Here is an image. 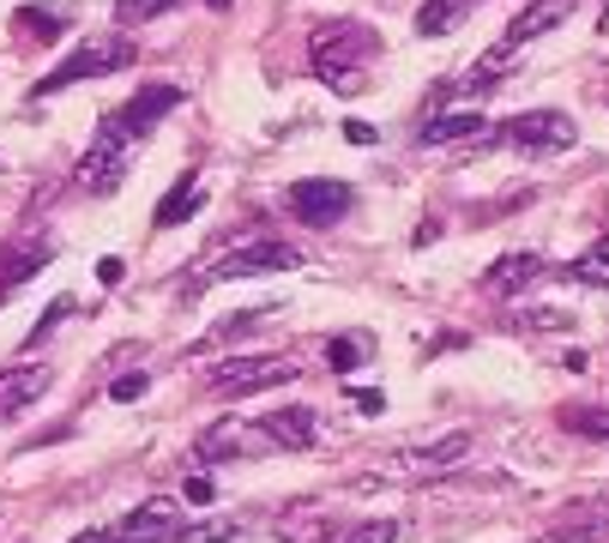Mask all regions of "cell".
Here are the masks:
<instances>
[{
    "label": "cell",
    "instance_id": "1",
    "mask_svg": "<svg viewBox=\"0 0 609 543\" xmlns=\"http://www.w3.org/2000/svg\"><path fill=\"white\" fill-rule=\"evenodd\" d=\"M374 49H381V36H374L368 24L344 19V24H320L314 43H308V55H314L320 85H332V91H344V97H356V91L368 85V79H362V61H374Z\"/></svg>",
    "mask_w": 609,
    "mask_h": 543
},
{
    "label": "cell",
    "instance_id": "2",
    "mask_svg": "<svg viewBox=\"0 0 609 543\" xmlns=\"http://www.w3.org/2000/svg\"><path fill=\"white\" fill-rule=\"evenodd\" d=\"M127 170H133V134L109 115V121L97 127V139H90V151L79 158V170H73V188L79 193H115L127 181Z\"/></svg>",
    "mask_w": 609,
    "mask_h": 543
},
{
    "label": "cell",
    "instance_id": "3",
    "mask_svg": "<svg viewBox=\"0 0 609 543\" xmlns=\"http://www.w3.org/2000/svg\"><path fill=\"white\" fill-rule=\"evenodd\" d=\"M127 61H133V43H127V36H85V43L73 49L61 67H49V79L31 85V97H55V91H67V85L103 79V73L127 67Z\"/></svg>",
    "mask_w": 609,
    "mask_h": 543
},
{
    "label": "cell",
    "instance_id": "4",
    "mask_svg": "<svg viewBox=\"0 0 609 543\" xmlns=\"http://www.w3.org/2000/svg\"><path fill=\"white\" fill-rule=\"evenodd\" d=\"M296 356H278V351H266V356H229V362H217L212 374H205V386H212L217 398H248V393H266V386H290L296 381Z\"/></svg>",
    "mask_w": 609,
    "mask_h": 543
},
{
    "label": "cell",
    "instance_id": "5",
    "mask_svg": "<svg viewBox=\"0 0 609 543\" xmlns=\"http://www.w3.org/2000/svg\"><path fill=\"white\" fill-rule=\"evenodd\" d=\"M350 205H356V188H350V181H332V175L290 181V212H296V224H308V230H332Z\"/></svg>",
    "mask_w": 609,
    "mask_h": 543
},
{
    "label": "cell",
    "instance_id": "6",
    "mask_svg": "<svg viewBox=\"0 0 609 543\" xmlns=\"http://www.w3.org/2000/svg\"><path fill=\"white\" fill-rule=\"evenodd\" d=\"M495 139L501 146H520V151H567L579 139V127H574V115H562V109H525V115H513V121H501Z\"/></svg>",
    "mask_w": 609,
    "mask_h": 543
},
{
    "label": "cell",
    "instance_id": "7",
    "mask_svg": "<svg viewBox=\"0 0 609 543\" xmlns=\"http://www.w3.org/2000/svg\"><path fill=\"white\" fill-rule=\"evenodd\" d=\"M296 266H302V254H296L290 242H278V236H260V242H248V248L224 254L212 278H266V272H296Z\"/></svg>",
    "mask_w": 609,
    "mask_h": 543
},
{
    "label": "cell",
    "instance_id": "8",
    "mask_svg": "<svg viewBox=\"0 0 609 543\" xmlns=\"http://www.w3.org/2000/svg\"><path fill=\"white\" fill-rule=\"evenodd\" d=\"M574 7H579V0H531V7L520 12V19L507 24V36L495 43V55H489V61H501V67H507V55H520L525 43H537L543 31H555V24H562Z\"/></svg>",
    "mask_w": 609,
    "mask_h": 543
},
{
    "label": "cell",
    "instance_id": "9",
    "mask_svg": "<svg viewBox=\"0 0 609 543\" xmlns=\"http://www.w3.org/2000/svg\"><path fill=\"white\" fill-rule=\"evenodd\" d=\"M181 532V513H175V501H139L133 513H127L121 525H115V543H170Z\"/></svg>",
    "mask_w": 609,
    "mask_h": 543
},
{
    "label": "cell",
    "instance_id": "10",
    "mask_svg": "<svg viewBox=\"0 0 609 543\" xmlns=\"http://www.w3.org/2000/svg\"><path fill=\"white\" fill-rule=\"evenodd\" d=\"M170 109H181V85H146V91H133V97H127L121 109H115V121H121L133 139H146Z\"/></svg>",
    "mask_w": 609,
    "mask_h": 543
},
{
    "label": "cell",
    "instance_id": "11",
    "mask_svg": "<svg viewBox=\"0 0 609 543\" xmlns=\"http://www.w3.org/2000/svg\"><path fill=\"white\" fill-rule=\"evenodd\" d=\"M549 278V266H543V254H501L495 266L483 272V290L489 296H525V290H537V284Z\"/></svg>",
    "mask_w": 609,
    "mask_h": 543
},
{
    "label": "cell",
    "instance_id": "12",
    "mask_svg": "<svg viewBox=\"0 0 609 543\" xmlns=\"http://www.w3.org/2000/svg\"><path fill=\"white\" fill-rule=\"evenodd\" d=\"M49 260H55V242H49V236L7 242V248H0V296H7V290H19V284H31Z\"/></svg>",
    "mask_w": 609,
    "mask_h": 543
},
{
    "label": "cell",
    "instance_id": "13",
    "mask_svg": "<svg viewBox=\"0 0 609 543\" xmlns=\"http://www.w3.org/2000/svg\"><path fill=\"white\" fill-rule=\"evenodd\" d=\"M49 381H55V369H49V362H12V369H0V417L36 405V398L49 393Z\"/></svg>",
    "mask_w": 609,
    "mask_h": 543
},
{
    "label": "cell",
    "instance_id": "14",
    "mask_svg": "<svg viewBox=\"0 0 609 543\" xmlns=\"http://www.w3.org/2000/svg\"><path fill=\"white\" fill-rule=\"evenodd\" d=\"M260 429H266V441L271 447H314L320 441V411H308V405H278V411H266L260 417Z\"/></svg>",
    "mask_w": 609,
    "mask_h": 543
},
{
    "label": "cell",
    "instance_id": "15",
    "mask_svg": "<svg viewBox=\"0 0 609 543\" xmlns=\"http://www.w3.org/2000/svg\"><path fill=\"white\" fill-rule=\"evenodd\" d=\"M477 134H489V121L483 115H429V121L417 127V146H471Z\"/></svg>",
    "mask_w": 609,
    "mask_h": 543
},
{
    "label": "cell",
    "instance_id": "16",
    "mask_svg": "<svg viewBox=\"0 0 609 543\" xmlns=\"http://www.w3.org/2000/svg\"><path fill=\"white\" fill-rule=\"evenodd\" d=\"M200 205H205V188H200V181H193V175H175V188H170V193H163V200H158V212H151V224H158V230H175V224H188V217L200 212Z\"/></svg>",
    "mask_w": 609,
    "mask_h": 543
},
{
    "label": "cell",
    "instance_id": "17",
    "mask_svg": "<svg viewBox=\"0 0 609 543\" xmlns=\"http://www.w3.org/2000/svg\"><path fill=\"white\" fill-rule=\"evenodd\" d=\"M464 453H471V435H440V441H429V447H410L405 465L410 471H452Z\"/></svg>",
    "mask_w": 609,
    "mask_h": 543
},
{
    "label": "cell",
    "instance_id": "18",
    "mask_svg": "<svg viewBox=\"0 0 609 543\" xmlns=\"http://www.w3.org/2000/svg\"><path fill=\"white\" fill-rule=\"evenodd\" d=\"M567 284H591V290H609V236L603 242H591L579 260H567V272H562Z\"/></svg>",
    "mask_w": 609,
    "mask_h": 543
},
{
    "label": "cell",
    "instance_id": "19",
    "mask_svg": "<svg viewBox=\"0 0 609 543\" xmlns=\"http://www.w3.org/2000/svg\"><path fill=\"white\" fill-rule=\"evenodd\" d=\"M332 532H339V520H332V513H290V520L278 525V543H327Z\"/></svg>",
    "mask_w": 609,
    "mask_h": 543
},
{
    "label": "cell",
    "instance_id": "20",
    "mask_svg": "<svg viewBox=\"0 0 609 543\" xmlns=\"http://www.w3.org/2000/svg\"><path fill=\"white\" fill-rule=\"evenodd\" d=\"M236 532H242L236 513H205V520H188V525H181L170 543H229Z\"/></svg>",
    "mask_w": 609,
    "mask_h": 543
},
{
    "label": "cell",
    "instance_id": "21",
    "mask_svg": "<svg viewBox=\"0 0 609 543\" xmlns=\"http://www.w3.org/2000/svg\"><path fill=\"white\" fill-rule=\"evenodd\" d=\"M464 12H471V0H423V7H417V31L423 36H447Z\"/></svg>",
    "mask_w": 609,
    "mask_h": 543
},
{
    "label": "cell",
    "instance_id": "22",
    "mask_svg": "<svg viewBox=\"0 0 609 543\" xmlns=\"http://www.w3.org/2000/svg\"><path fill=\"white\" fill-rule=\"evenodd\" d=\"M562 429L591 435V441H609V405H567L562 411Z\"/></svg>",
    "mask_w": 609,
    "mask_h": 543
},
{
    "label": "cell",
    "instance_id": "23",
    "mask_svg": "<svg viewBox=\"0 0 609 543\" xmlns=\"http://www.w3.org/2000/svg\"><path fill=\"white\" fill-rule=\"evenodd\" d=\"M489 91H501V61H477V67L464 73L447 97H489Z\"/></svg>",
    "mask_w": 609,
    "mask_h": 543
},
{
    "label": "cell",
    "instance_id": "24",
    "mask_svg": "<svg viewBox=\"0 0 609 543\" xmlns=\"http://www.w3.org/2000/svg\"><path fill=\"white\" fill-rule=\"evenodd\" d=\"M181 0H121L115 7V19L121 24H151V19H163V12H175Z\"/></svg>",
    "mask_w": 609,
    "mask_h": 543
},
{
    "label": "cell",
    "instance_id": "25",
    "mask_svg": "<svg viewBox=\"0 0 609 543\" xmlns=\"http://www.w3.org/2000/svg\"><path fill=\"white\" fill-rule=\"evenodd\" d=\"M603 525H609L603 513H586V520H562V525H555L549 537H555V543H591V537L603 532Z\"/></svg>",
    "mask_w": 609,
    "mask_h": 543
},
{
    "label": "cell",
    "instance_id": "26",
    "mask_svg": "<svg viewBox=\"0 0 609 543\" xmlns=\"http://www.w3.org/2000/svg\"><path fill=\"white\" fill-rule=\"evenodd\" d=\"M344 543H398V520H362L344 532Z\"/></svg>",
    "mask_w": 609,
    "mask_h": 543
},
{
    "label": "cell",
    "instance_id": "27",
    "mask_svg": "<svg viewBox=\"0 0 609 543\" xmlns=\"http://www.w3.org/2000/svg\"><path fill=\"white\" fill-rule=\"evenodd\" d=\"M327 362H332V369H356V362H362V339H332L327 344Z\"/></svg>",
    "mask_w": 609,
    "mask_h": 543
},
{
    "label": "cell",
    "instance_id": "28",
    "mask_svg": "<svg viewBox=\"0 0 609 543\" xmlns=\"http://www.w3.org/2000/svg\"><path fill=\"white\" fill-rule=\"evenodd\" d=\"M139 393H146V369H133V374H121V381H115L109 386V398H115V405H133V398Z\"/></svg>",
    "mask_w": 609,
    "mask_h": 543
},
{
    "label": "cell",
    "instance_id": "29",
    "mask_svg": "<svg viewBox=\"0 0 609 543\" xmlns=\"http://www.w3.org/2000/svg\"><path fill=\"white\" fill-rule=\"evenodd\" d=\"M61 315H73V296H55V302H49V315H43V327H36V332H31V344H43V339H49V332H55V327H61Z\"/></svg>",
    "mask_w": 609,
    "mask_h": 543
},
{
    "label": "cell",
    "instance_id": "30",
    "mask_svg": "<svg viewBox=\"0 0 609 543\" xmlns=\"http://www.w3.org/2000/svg\"><path fill=\"white\" fill-rule=\"evenodd\" d=\"M188 501H193V508H205V501H212V477H205V471L188 477Z\"/></svg>",
    "mask_w": 609,
    "mask_h": 543
},
{
    "label": "cell",
    "instance_id": "31",
    "mask_svg": "<svg viewBox=\"0 0 609 543\" xmlns=\"http://www.w3.org/2000/svg\"><path fill=\"white\" fill-rule=\"evenodd\" d=\"M350 398H356V411H368V417L386 411V393H374V386H362V393H350Z\"/></svg>",
    "mask_w": 609,
    "mask_h": 543
},
{
    "label": "cell",
    "instance_id": "32",
    "mask_svg": "<svg viewBox=\"0 0 609 543\" xmlns=\"http://www.w3.org/2000/svg\"><path fill=\"white\" fill-rule=\"evenodd\" d=\"M531 327H543V332H562V327H567V315H562V308H537V315H531Z\"/></svg>",
    "mask_w": 609,
    "mask_h": 543
},
{
    "label": "cell",
    "instance_id": "33",
    "mask_svg": "<svg viewBox=\"0 0 609 543\" xmlns=\"http://www.w3.org/2000/svg\"><path fill=\"white\" fill-rule=\"evenodd\" d=\"M344 139L350 146H374V127L368 121H344Z\"/></svg>",
    "mask_w": 609,
    "mask_h": 543
},
{
    "label": "cell",
    "instance_id": "34",
    "mask_svg": "<svg viewBox=\"0 0 609 543\" xmlns=\"http://www.w3.org/2000/svg\"><path fill=\"white\" fill-rule=\"evenodd\" d=\"M121 278H127V266H121V260H103V266H97V284H109V290H115Z\"/></svg>",
    "mask_w": 609,
    "mask_h": 543
},
{
    "label": "cell",
    "instance_id": "35",
    "mask_svg": "<svg viewBox=\"0 0 609 543\" xmlns=\"http://www.w3.org/2000/svg\"><path fill=\"white\" fill-rule=\"evenodd\" d=\"M73 543H115V532H103V525H97V532H79Z\"/></svg>",
    "mask_w": 609,
    "mask_h": 543
},
{
    "label": "cell",
    "instance_id": "36",
    "mask_svg": "<svg viewBox=\"0 0 609 543\" xmlns=\"http://www.w3.org/2000/svg\"><path fill=\"white\" fill-rule=\"evenodd\" d=\"M205 7H217V12H224V7H229V0H205Z\"/></svg>",
    "mask_w": 609,
    "mask_h": 543
}]
</instances>
